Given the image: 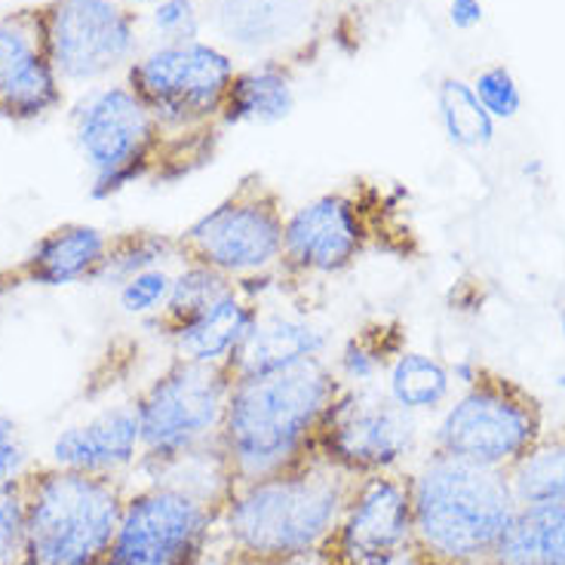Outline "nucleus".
Masks as SVG:
<instances>
[{"instance_id":"1","label":"nucleus","mask_w":565,"mask_h":565,"mask_svg":"<svg viewBox=\"0 0 565 565\" xmlns=\"http://www.w3.org/2000/svg\"><path fill=\"white\" fill-rule=\"evenodd\" d=\"M353 477L317 455L262 480L227 486L210 541L212 565L311 563L339 520Z\"/></svg>"},{"instance_id":"2","label":"nucleus","mask_w":565,"mask_h":565,"mask_svg":"<svg viewBox=\"0 0 565 565\" xmlns=\"http://www.w3.org/2000/svg\"><path fill=\"white\" fill-rule=\"evenodd\" d=\"M339 391L341 379L329 360L237 379L215 437L227 486L262 480L313 458L317 427Z\"/></svg>"},{"instance_id":"3","label":"nucleus","mask_w":565,"mask_h":565,"mask_svg":"<svg viewBox=\"0 0 565 565\" xmlns=\"http://www.w3.org/2000/svg\"><path fill=\"white\" fill-rule=\"evenodd\" d=\"M418 253V234L406 218L403 191L353 179L286 215L277 289L339 277L366 255Z\"/></svg>"},{"instance_id":"4","label":"nucleus","mask_w":565,"mask_h":565,"mask_svg":"<svg viewBox=\"0 0 565 565\" xmlns=\"http://www.w3.org/2000/svg\"><path fill=\"white\" fill-rule=\"evenodd\" d=\"M516 513L504 470L434 452L412 470L406 565H482Z\"/></svg>"},{"instance_id":"5","label":"nucleus","mask_w":565,"mask_h":565,"mask_svg":"<svg viewBox=\"0 0 565 565\" xmlns=\"http://www.w3.org/2000/svg\"><path fill=\"white\" fill-rule=\"evenodd\" d=\"M225 492L215 449L129 489L105 565H203Z\"/></svg>"},{"instance_id":"6","label":"nucleus","mask_w":565,"mask_h":565,"mask_svg":"<svg viewBox=\"0 0 565 565\" xmlns=\"http://www.w3.org/2000/svg\"><path fill=\"white\" fill-rule=\"evenodd\" d=\"M22 565H105L127 504L124 477L81 473L56 465L29 467Z\"/></svg>"},{"instance_id":"7","label":"nucleus","mask_w":565,"mask_h":565,"mask_svg":"<svg viewBox=\"0 0 565 565\" xmlns=\"http://www.w3.org/2000/svg\"><path fill=\"white\" fill-rule=\"evenodd\" d=\"M286 203L274 184L246 172L210 212L175 234L179 262L218 270L258 296L277 289Z\"/></svg>"},{"instance_id":"8","label":"nucleus","mask_w":565,"mask_h":565,"mask_svg":"<svg viewBox=\"0 0 565 565\" xmlns=\"http://www.w3.org/2000/svg\"><path fill=\"white\" fill-rule=\"evenodd\" d=\"M231 387V366H203L172 356L170 366L132 399L141 430V458L136 470L151 480L194 455L215 449Z\"/></svg>"},{"instance_id":"9","label":"nucleus","mask_w":565,"mask_h":565,"mask_svg":"<svg viewBox=\"0 0 565 565\" xmlns=\"http://www.w3.org/2000/svg\"><path fill=\"white\" fill-rule=\"evenodd\" d=\"M544 430L547 412L541 396L523 382L482 363L477 382L467 384L446 406L430 449L467 465L508 473Z\"/></svg>"},{"instance_id":"10","label":"nucleus","mask_w":565,"mask_h":565,"mask_svg":"<svg viewBox=\"0 0 565 565\" xmlns=\"http://www.w3.org/2000/svg\"><path fill=\"white\" fill-rule=\"evenodd\" d=\"M74 141L89 167V200H111L136 182H160L170 136L127 84L102 86L74 111Z\"/></svg>"},{"instance_id":"11","label":"nucleus","mask_w":565,"mask_h":565,"mask_svg":"<svg viewBox=\"0 0 565 565\" xmlns=\"http://www.w3.org/2000/svg\"><path fill=\"white\" fill-rule=\"evenodd\" d=\"M237 74L234 58L215 43H160L145 56L132 58L127 86L154 114L167 136H191L222 127L227 86Z\"/></svg>"},{"instance_id":"12","label":"nucleus","mask_w":565,"mask_h":565,"mask_svg":"<svg viewBox=\"0 0 565 565\" xmlns=\"http://www.w3.org/2000/svg\"><path fill=\"white\" fill-rule=\"evenodd\" d=\"M418 422L372 387L341 384L313 437V455L348 477L403 470L415 452Z\"/></svg>"},{"instance_id":"13","label":"nucleus","mask_w":565,"mask_h":565,"mask_svg":"<svg viewBox=\"0 0 565 565\" xmlns=\"http://www.w3.org/2000/svg\"><path fill=\"white\" fill-rule=\"evenodd\" d=\"M412 532V470L353 477L339 520L313 556L317 565H396Z\"/></svg>"},{"instance_id":"14","label":"nucleus","mask_w":565,"mask_h":565,"mask_svg":"<svg viewBox=\"0 0 565 565\" xmlns=\"http://www.w3.org/2000/svg\"><path fill=\"white\" fill-rule=\"evenodd\" d=\"M46 46L62 84H93L139 50V13L120 0H46Z\"/></svg>"},{"instance_id":"15","label":"nucleus","mask_w":565,"mask_h":565,"mask_svg":"<svg viewBox=\"0 0 565 565\" xmlns=\"http://www.w3.org/2000/svg\"><path fill=\"white\" fill-rule=\"evenodd\" d=\"M65 105L41 7L0 15V120L38 124Z\"/></svg>"},{"instance_id":"16","label":"nucleus","mask_w":565,"mask_h":565,"mask_svg":"<svg viewBox=\"0 0 565 565\" xmlns=\"http://www.w3.org/2000/svg\"><path fill=\"white\" fill-rule=\"evenodd\" d=\"M111 234L89 222H62L50 227L13 268L0 270L3 289L10 286H41L62 289L77 282H96Z\"/></svg>"},{"instance_id":"17","label":"nucleus","mask_w":565,"mask_h":565,"mask_svg":"<svg viewBox=\"0 0 565 565\" xmlns=\"http://www.w3.org/2000/svg\"><path fill=\"white\" fill-rule=\"evenodd\" d=\"M139 458L141 430L132 403H117L86 422L71 424L50 446V465L105 477H127Z\"/></svg>"},{"instance_id":"18","label":"nucleus","mask_w":565,"mask_h":565,"mask_svg":"<svg viewBox=\"0 0 565 565\" xmlns=\"http://www.w3.org/2000/svg\"><path fill=\"white\" fill-rule=\"evenodd\" d=\"M329 351V332L323 326L305 317V313H265L255 323L253 335L246 339L241 353L227 363L237 379H255V375H274L286 369L308 366L317 360H326Z\"/></svg>"},{"instance_id":"19","label":"nucleus","mask_w":565,"mask_h":565,"mask_svg":"<svg viewBox=\"0 0 565 565\" xmlns=\"http://www.w3.org/2000/svg\"><path fill=\"white\" fill-rule=\"evenodd\" d=\"M262 311H265L262 296L234 282L225 296L212 301L210 311L203 313L198 323L188 326L182 335L172 341L175 356L203 363V366H227L253 335Z\"/></svg>"},{"instance_id":"20","label":"nucleus","mask_w":565,"mask_h":565,"mask_svg":"<svg viewBox=\"0 0 565 565\" xmlns=\"http://www.w3.org/2000/svg\"><path fill=\"white\" fill-rule=\"evenodd\" d=\"M296 111V81L282 58L255 62L249 68H237L227 86L222 127L258 124L274 127Z\"/></svg>"},{"instance_id":"21","label":"nucleus","mask_w":565,"mask_h":565,"mask_svg":"<svg viewBox=\"0 0 565 565\" xmlns=\"http://www.w3.org/2000/svg\"><path fill=\"white\" fill-rule=\"evenodd\" d=\"M482 565H565V508H516Z\"/></svg>"},{"instance_id":"22","label":"nucleus","mask_w":565,"mask_h":565,"mask_svg":"<svg viewBox=\"0 0 565 565\" xmlns=\"http://www.w3.org/2000/svg\"><path fill=\"white\" fill-rule=\"evenodd\" d=\"M508 480L516 508H565V422L541 434Z\"/></svg>"},{"instance_id":"23","label":"nucleus","mask_w":565,"mask_h":565,"mask_svg":"<svg viewBox=\"0 0 565 565\" xmlns=\"http://www.w3.org/2000/svg\"><path fill=\"white\" fill-rule=\"evenodd\" d=\"M406 348V326L391 317H379L348 335L332 369L348 387H372L379 375H387V369L394 366V360Z\"/></svg>"},{"instance_id":"24","label":"nucleus","mask_w":565,"mask_h":565,"mask_svg":"<svg viewBox=\"0 0 565 565\" xmlns=\"http://www.w3.org/2000/svg\"><path fill=\"white\" fill-rule=\"evenodd\" d=\"M452 375L449 366L424 351H406L394 360V366L387 369V391L391 403H396L409 415L422 412H437L449 403L452 396Z\"/></svg>"},{"instance_id":"25","label":"nucleus","mask_w":565,"mask_h":565,"mask_svg":"<svg viewBox=\"0 0 565 565\" xmlns=\"http://www.w3.org/2000/svg\"><path fill=\"white\" fill-rule=\"evenodd\" d=\"M234 280L222 277L218 270L203 268V265H182V270L172 274V289L167 305L160 313L151 317V326L167 341H175L188 326H194L210 311V305L218 296H225Z\"/></svg>"},{"instance_id":"26","label":"nucleus","mask_w":565,"mask_h":565,"mask_svg":"<svg viewBox=\"0 0 565 565\" xmlns=\"http://www.w3.org/2000/svg\"><path fill=\"white\" fill-rule=\"evenodd\" d=\"M301 13V0H222L218 25L243 46H268L296 29Z\"/></svg>"},{"instance_id":"27","label":"nucleus","mask_w":565,"mask_h":565,"mask_svg":"<svg viewBox=\"0 0 565 565\" xmlns=\"http://www.w3.org/2000/svg\"><path fill=\"white\" fill-rule=\"evenodd\" d=\"M170 262H179L175 234H160V231H151V227L120 231V234H111V243H108L105 262H102L99 274H96V282L120 286L136 274L167 268Z\"/></svg>"},{"instance_id":"28","label":"nucleus","mask_w":565,"mask_h":565,"mask_svg":"<svg viewBox=\"0 0 565 565\" xmlns=\"http://www.w3.org/2000/svg\"><path fill=\"white\" fill-rule=\"evenodd\" d=\"M437 111L446 139L461 151H477L489 148L494 141L492 114L482 108L473 86L461 77H443L437 86Z\"/></svg>"},{"instance_id":"29","label":"nucleus","mask_w":565,"mask_h":565,"mask_svg":"<svg viewBox=\"0 0 565 565\" xmlns=\"http://www.w3.org/2000/svg\"><path fill=\"white\" fill-rule=\"evenodd\" d=\"M172 289L170 268H154L117 286V305L129 317H154L167 305Z\"/></svg>"},{"instance_id":"30","label":"nucleus","mask_w":565,"mask_h":565,"mask_svg":"<svg viewBox=\"0 0 565 565\" xmlns=\"http://www.w3.org/2000/svg\"><path fill=\"white\" fill-rule=\"evenodd\" d=\"M25 553V494L22 480L0 482V565H22Z\"/></svg>"},{"instance_id":"31","label":"nucleus","mask_w":565,"mask_h":565,"mask_svg":"<svg viewBox=\"0 0 565 565\" xmlns=\"http://www.w3.org/2000/svg\"><path fill=\"white\" fill-rule=\"evenodd\" d=\"M473 93L482 102V108L492 114L494 120H513L523 108V93L508 65H489L477 74Z\"/></svg>"},{"instance_id":"32","label":"nucleus","mask_w":565,"mask_h":565,"mask_svg":"<svg viewBox=\"0 0 565 565\" xmlns=\"http://www.w3.org/2000/svg\"><path fill=\"white\" fill-rule=\"evenodd\" d=\"M151 25L163 43L198 41L200 13L194 0H157L151 7Z\"/></svg>"},{"instance_id":"33","label":"nucleus","mask_w":565,"mask_h":565,"mask_svg":"<svg viewBox=\"0 0 565 565\" xmlns=\"http://www.w3.org/2000/svg\"><path fill=\"white\" fill-rule=\"evenodd\" d=\"M25 470H29V452L22 446L19 427L7 412H0V482L19 480Z\"/></svg>"},{"instance_id":"34","label":"nucleus","mask_w":565,"mask_h":565,"mask_svg":"<svg viewBox=\"0 0 565 565\" xmlns=\"http://www.w3.org/2000/svg\"><path fill=\"white\" fill-rule=\"evenodd\" d=\"M486 10H482L480 0H449V22L458 31H473L482 25Z\"/></svg>"},{"instance_id":"35","label":"nucleus","mask_w":565,"mask_h":565,"mask_svg":"<svg viewBox=\"0 0 565 565\" xmlns=\"http://www.w3.org/2000/svg\"><path fill=\"white\" fill-rule=\"evenodd\" d=\"M480 369H482L480 360H473V356H461V360H455L452 366H449V375H452L455 384H461V387H467V384L477 382Z\"/></svg>"},{"instance_id":"36","label":"nucleus","mask_w":565,"mask_h":565,"mask_svg":"<svg viewBox=\"0 0 565 565\" xmlns=\"http://www.w3.org/2000/svg\"><path fill=\"white\" fill-rule=\"evenodd\" d=\"M553 384H556L559 391H565V369H559V372H556V379H553Z\"/></svg>"},{"instance_id":"37","label":"nucleus","mask_w":565,"mask_h":565,"mask_svg":"<svg viewBox=\"0 0 565 565\" xmlns=\"http://www.w3.org/2000/svg\"><path fill=\"white\" fill-rule=\"evenodd\" d=\"M120 3H129V7H141V3H151V7H154L157 0H120Z\"/></svg>"},{"instance_id":"38","label":"nucleus","mask_w":565,"mask_h":565,"mask_svg":"<svg viewBox=\"0 0 565 565\" xmlns=\"http://www.w3.org/2000/svg\"><path fill=\"white\" fill-rule=\"evenodd\" d=\"M559 332H563V339H565V305L559 308Z\"/></svg>"}]
</instances>
